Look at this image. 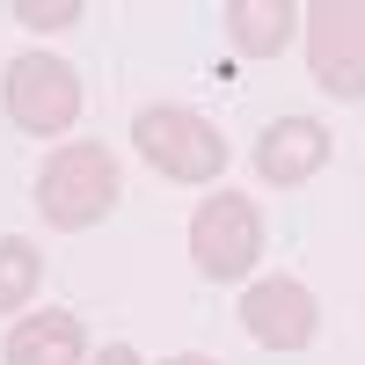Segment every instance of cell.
Returning <instances> with one entry per match:
<instances>
[{
    "label": "cell",
    "mask_w": 365,
    "mask_h": 365,
    "mask_svg": "<svg viewBox=\"0 0 365 365\" xmlns=\"http://www.w3.org/2000/svg\"><path fill=\"white\" fill-rule=\"evenodd\" d=\"M117 205V161L96 139H66L37 175V212L51 227H96Z\"/></svg>",
    "instance_id": "1"
},
{
    "label": "cell",
    "mask_w": 365,
    "mask_h": 365,
    "mask_svg": "<svg viewBox=\"0 0 365 365\" xmlns=\"http://www.w3.org/2000/svg\"><path fill=\"white\" fill-rule=\"evenodd\" d=\"M132 146L146 154V168L168 175V182H212V175L227 168V139H220V125H205V117L182 110V103L139 110Z\"/></svg>",
    "instance_id": "2"
},
{
    "label": "cell",
    "mask_w": 365,
    "mask_h": 365,
    "mask_svg": "<svg viewBox=\"0 0 365 365\" xmlns=\"http://www.w3.org/2000/svg\"><path fill=\"white\" fill-rule=\"evenodd\" d=\"M0 103H8V125L29 139H58L81 117V73L66 58H44V51H22L8 58L0 73Z\"/></svg>",
    "instance_id": "3"
},
{
    "label": "cell",
    "mask_w": 365,
    "mask_h": 365,
    "mask_svg": "<svg viewBox=\"0 0 365 365\" xmlns=\"http://www.w3.org/2000/svg\"><path fill=\"white\" fill-rule=\"evenodd\" d=\"M256 256H263V212L249 197L220 190V197H205L190 212V263L205 270V278H220V285L227 278H249Z\"/></svg>",
    "instance_id": "4"
},
{
    "label": "cell",
    "mask_w": 365,
    "mask_h": 365,
    "mask_svg": "<svg viewBox=\"0 0 365 365\" xmlns=\"http://www.w3.org/2000/svg\"><path fill=\"white\" fill-rule=\"evenodd\" d=\"M241 329H249L263 351H307L314 329H322V307H314V292L299 278H263L241 299Z\"/></svg>",
    "instance_id": "5"
},
{
    "label": "cell",
    "mask_w": 365,
    "mask_h": 365,
    "mask_svg": "<svg viewBox=\"0 0 365 365\" xmlns=\"http://www.w3.org/2000/svg\"><path fill=\"white\" fill-rule=\"evenodd\" d=\"M358 44H365V15L358 0H322L307 8V58H314V81L329 96L358 103Z\"/></svg>",
    "instance_id": "6"
},
{
    "label": "cell",
    "mask_w": 365,
    "mask_h": 365,
    "mask_svg": "<svg viewBox=\"0 0 365 365\" xmlns=\"http://www.w3.org/2000/svg\"><path fill=\"white\" fill-rule=\"evenodd\" d=\"M322 161H329V125H314V117H278V125L256 139V175L278 182V190L322 175Z\"/></svg>",
    "instance_id": "7"
},
{
    "label": "cell",
    "mask_w": 365,
    "mask_h": 365,
    "mask_svg": "<svg viewBox=\"0 0 365 365\" xmlns=\"http://www.w3.org/2000/svg\"><path fill=\"white\" fill-rule=\"evenodd\" d=\"M81 351H88L81 322L44 307V314H22L8 329V351H0V358H8V365H81Z\"/></svg>",
    "instance_id": "8"
},
{
    "label": "cell",
    "mask_w": 365,
    "mask_h": 365,
    "mask_svg": "<svg viewBox=\"0 0 365 365\" xmlns=\"http://www.w3.org/2000/svg\"><path fill=\"white\" fill-rule=\"evenodd\" d=\"M292 22H299V8H285V0H227V37L249 58H278Z\"/></svg>",
    "instance_id": "9"
},
{
    "label": "cell",
    "mask_w": 365,
    "mask_h": 365,
    "mask_svg": "<svg viewBox=\"0 0 365 365\" xmlns=\"http://www.w3.org/2000/svg\"><path fill=\"white\" fill-rule=\"evenodd\" d=\"M37 278H44L37 249H29L22 234H0V314H22L29 292H37Z\"/></svg>",
    "instance_id": "10"
},
{
    "label": "cell",
    "mask_w": 365,
    "mask_h": 365,
    "mask_svg": "<svg viewBox=\"0 0 365 365\" xmlns=\"http://www.w3.org/2000/svg\"><path fill=\"white\" fill-rule=\"evenodd\" d=\"M15 22H29V29H66V22H81V0H22L15 8Z\"/></svg>",
    "instance_id": "11"
},
{
    "label": "cell",
    "mask_w": 365,
    "mask_h": 365,
    "mask_svg": "<svg viewBox=\"0 0 365 365\" xmlns=\"http://www.w3.org/2000/svg\"><path fill=\"white\" fill-rule=\"evenodd\" d=\"M96 365H139V351H132V344H110V351H103Z\"/></svg>",
    "instance_id": "12"
},
{
    "label": "cell",
    "mask_w": 365,
    "mask_h": 365,
    "mask_svg": "<svg viewBox=\"0 0 365 365\" xmlns=\"http://www.w3.org/2000/svg\"><path fill=\"white\" fill-rule=\"evenodd\" d=\"M168 365H220V358H197V351H190V358H168Z\"/></svg>",
    "instance_id": "13"
}]
</instances>
